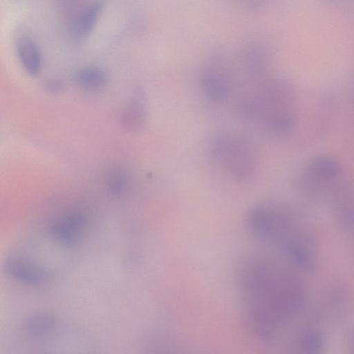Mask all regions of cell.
Masks as SVG:
<instances>
[{"instance_id": "8", "label": "cell", "mask_w": 354, "mask_h": 354, "mask_svg": "<svg viewBox=\"0 0 354 354\" xmlns=\"http://www.w3.org/2000/svg\"><path fill=\"white\" fill-rule=\"evenodd\" d=\"M6 272L12 279L28 286H39L52 278L50 272L22 257H15L6 263Z\"/></svg>"}, {"instance_id": "12", "label": "cell", "mask_w": 354, "mask_h": 354, "mask_svg": "<svg viewBox=\"0 0 354 354\" xmlns=\"http://www.w3.org/2000/svg\"><path fill=\"white\" fill-rule=\"evenodd\" d=\"M72 77L79 87L91 91L104 88L109 81L106 72L96 66L80 67L73 71Z\"/></svg>"}, {"instance_id": "7", "label": "cell", "mask_w": 354, "mask_h": 354, "mask_svg": "<svg viewBox=\"0 0 354 354\" xmlns=\"http://www.w3.org/2000/svg\"><path fill=\"white\" fill-rule=\"evenodd\" d=\"M200 87L210 101L221 102L228 99L232 91V77L221 64L212 62L204 66L199 72Z\"/></svg>"}, {"instance_id": "1", "label": "cell", "mask_w": 354, "mask_h": 354, "mask_svg": "<svg viewBox=\"0 0 354 354\" xmlns=\"http://www.w3.org/2000/svg\"><path fill=\"white\" fill-rule=\"evenodd\" d=\"M296 93L281 78L263 80L240 100L238 112L249 122H257L273 136L292 133L296 124Z\"/></svg>"}, {"instance_id": "2", "label": "cell", "mask_w": 354, "mask_h": 354, "mask_svg": "<svg viewBox=\"0 0 354 354\" xmlns=\"http://www.w3.org/2000/svg\"><path fill=\"white\" fill-rule=\"evenodd\" d=\"M297 214L282 204L263 202L254 205L246 213L244 225L254 240L279 249L303 230Z\"/></svg>"}, {"instance_id": "14", "label": "cell", "mask_w": 354, "mask_h": 354, "mask_svg": "<svg viewBox=\"0 0 354 354\" xmlns=\"http://www.w3.org/2000/svg\"><path fill=\"white\" fill-rule=\"evenodd\" d=\"M44 88L49 93L59 94L65 90L64 82L57 78L47 79L43 82Z\"/></svg>"}, {"instance_id": "6", "label": "cell", "mask_w": 354, "mask_h": 354, "mask_svg": "<svg viewBox=\"0 0 354 354\" xmlns=\"http://www.w3.org/2000/svg\"><path fill=\"white\" fill-rule=\"evenodd\" d=\"M87 214L81 209L68 210L53 219L48 234L66 245L77 244L82 238L88 224Z\"/></svg>"}, {"instance_id": "5", "label": "cell", "mask_w": 354, "mask_h": 354, "mask_svg": "<svg viewBox=\"0 0 354 354\" xmlns=\"http://www.w3.org/2000/svg\"><path fill=\"white\" fill-rule=\"evenodd\" d=\"M61 6L65 12L68 36L74 42L86 39L93 31L102 12L104 2L95 1L74 6V2H64Z\"/></svg>"}, {"instance_id": "11", "label": "cell", "mask_w": 354, "mask_h": 354, "mask_svg": "<svg viewBox=\"0 0 354 354\" xmlns=\"http://www.w3.org/2000/svg\"><path fill=\"white\" fill-rule=\"evenodd\" d=\"M16 50L19 60L30 75L39 73L42 66V57L40 49L31 37L21 36L16 43Z\"/></svg>"}, {"instance_id": "4", "label": "cell", "mask_w": 354, "mask_h": 354, "mask_svg": "<svg viewBox=\"0 0 354 354\" xmlns=\"http://www.w3.org/2000/svg\"><path fill=\"white\" fill-rule=\"evenodd\" d=\"M342 172V165L335 158L319 156L310 160L299 172L297 185L305 195L315 197L327 185H332Z\"/></svg>"}, {"instance_id": "13", "label": "cell", "mask_w": 354, "mask_h": 354, "mask_svg": "<svg viewBox=\"0 0 354 354\" xmlns=\"http://www.w3.org/2000/svg\"><path fill=\"white\" fill-rule=\"evenodd\" d=\"M106 184L107 192L111 196L121 197L129 189V178L124 171L114 170L108 176Z\"/></svg>"}, {"instance_id": "9", "label": "cell", "mask_w": 354, "mask_h": 354, "mask_svg": "<svg viewBox=\"0 0 354 354\" xmlns=\"http://www.w3.org/2000/svg\"><path fill=\"white\" fill-rule=\"evenodd\" d=\"M147 117L146 95L142 88H138L121 111L120 122L126 131L137 132L145 126Z\"/></svg>"}, {"instance_id": "3", "label": "cell", "mask_w": 354, "mask_h": 354, "mask_svg": "<svg viewBox=\"0 0 354 354\" xmlns=\"http://www.w3.org/2000/svg\"><path fill=\"white\" fill-rule=\"evenodd\" d=\"M207 155L214 166L233 181L246 183L257 173L254 150L238 133L222 131L215 134L208 142Z\"/></svg>"}, {"instance_id": "10", "label": "cell", "mask_w": 354, "mask_h": 354, "mask_svg": "<svg viewBox=\"0 0 354 354\" xmlns=\"http://www.w3.org/2000/svg\"><path fill=\"white\" fill-rule=\"evenodd\" d=\"M241 60L248 75L259 80L266 73L269 61L268 48L261 43L252 42L244 48Z\"/></svg>"}]
</instances>
